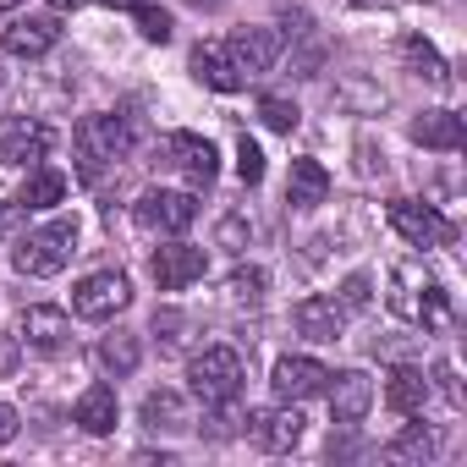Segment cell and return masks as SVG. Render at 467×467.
Listing matches in <instances>:
<instances>
[{"label":"cell","instance_id":"obj_22","mask_svg":"<svg viewBox=\"0 0 467 467\" xmlns=\"http://www.w3.org/2000/svg\"><path fill=\"white\" fill-rule=\"evenodd\" d=\"M116 390L110 385H88L83 396H78V407H72V423L83 429V434H110L116 429Z\"/></svg>","mask_w":467,"mask_h":467},{"label":"cell","instance_id":"obj_15","mask_svg":"<svg viewBox=\"0 0 467 467\" xmlns=\"http://www.w3.org/2000/svg\"><path fill=\"white\" fill-rule=\"evenodd\" d=\"M165 154H171V165H176L192 187H209V182H214V171H220L214 143H209V138H198V132H171V138H165Z\"/></svg>","mask_w":467,"mask_h":467},{"label":"cell","instance_id":"obj_18","mask_svg":"<svg viewBox=\"0 0 467 467\" xmlns=\"http://www.w3.org/2000/svg\"><path fill=\"white\" fill-rule=\"evenodd\" d=\"M429 379H423V368H412V363H401V368H390L385 374V407L396 412V418H418L423 412V401H429Z\"/></svg>","mask_w":467,"mask_h":467},{"label":"cell","instance_id":"obj_10","mask_svg":"<svg viewBox=\"0 0 467 467\" xmlns=\"http://www.w3.org/2000/svg\"><path fill=\"white\" fill-rule=\"evenodd\" d=\"M50 154V127L34 116H6L0 121V165H39Z\"/></svg>","mask_w":467,"mask_h":467},{"label":"cell","instance_id":"obj_7","mask_svg":"<svg viewBox=\"0 0 467 467\" xmlns=\"http://www.w3.org/2000/svg\"><path fill=\"white\" fill-rule=\"evenodd\" d=\"M138 225L143 231H160V237H182V231L198 220V198L192 192H171V187H149L138 198Z\"/></svg>","mask_w":467,"mask_h":467},{"label":"cell","instance_id":"obj_12","mask_svg":"<svg viewBox=\"0 0 467 467\" xmlns=\"http://www.w3.org/2000/svg\"><path fill=\"white\" fill-rule=\"evenodd\" d=\"M225 56H231V67L243 72V83L248 78H265L281 61V34L275 28H243L237 39H225Z\"/></svg>","mask_w":467,"mask_h":467},{"label":"cell","instance_id":"obj_27","mask_svg":"<svg viewBox=\"0 0 467 467\" xmlns=\"http://www.w3.org/2000/svg\"><path fill=\"white\" fill-rule=\"evenodd\" d=\"M143 423L149 429H187V407H182V396L176 390H149L143 396Z\"/></svg>","mask_w":467,"mask_h":467},{"label":"cell","instance_id":"obj_26","mask_svg":"<svg viewBox=\"0 0 467 467\" xmlns=\"http://www.w3.org/2000/svg\"><path fill=\"white\" fill-rule=\"evenodd\" d=\"M401 61H407L418 78H429V83H451V67H445V56H440L429 39H418V34H407V39H401Z\"/></svg>","mask_w":467,"mask_h":467},{"label":"cell","instance_id":"obj_19","mask_svg":"<svg viewBox=\"0 0 467 467\" xmlns=\"http://www.w3.org/2000/svg\"><path fill=\"white\" fill-rule=\"evenodd\" d=\"M412 143H423V149H440V154H456V149L467 143V132H462V116H456V110H423V116L412 121Z\"/></svg>","mask_w":467,"mask_h":467},{"label":"cell","instance_id":"obj_25","mask_svg":"<svg viewBox=\"0 0 467 467\" xmlns=\"http://www.w3.org/2000/svg\"><path fill=\"white\" fill-rule=\"evenodd\" d=\"M138 358H143V347H138V336H132V330L105 336V341H99V352H94V363H99L110 379H127V374L138 368Z\"/></svg>","mask_w":467,"mask_h":467},{"label":"cell","instance_id":"obj_35","mask_svg":"<svg viewBox=\"0 0 467 467\" xmlns=\"http://www.w3.org/2000/svg\"><path fill=\"white\" fill-rule=\"evenodd\" d=\"M440 379H445V396L462 407V385H456V368H451V363H440Z\"/></svg>","mask_w":467,"mask_h":467},{"label":"cell","instance_id":"obj_14","mask_svg":"<svg viewBox=\"0 0 467 467\" xmlns=\"http://www.w3.org/2000/svg\"><path fill=\"white\" fill-rule=\"evenodd\" d=\"M270 385H275L281 401H308V396H325L330 368H325L319 358H281L275 374H270Z\"/></svg>","mask_w":467,"mask_h":467},{"label":"cell","instance_id":"obj_11","mask_svg":"<svg viewBox=\"0 0 467 467\" xmlns=\"http://www.w3.org/2000/svg\"><path fill=\"white\" fill-rule=\"evenodd\" d=\"M203 270H209V259H203V248H192V243H165V248L154 254V265H149V275H154L160 292H182V286L203 281Z\"/></svg>","mask_w":467,"mask_h":467},{"label":"cell","instance_id":"obj_34","mask_svg":"<svg viewBox=\"0 0 467 467\" xmlns=\"http://www.w3.org/2000/svg\"><path fill=\"white\" fill-rule=\"evenodd\" d=\"M6 440H17V412L0 401V445H6Z\"/></svg>","mask_w":467,"mask_h":467},{"label":"cell","instance_id":"obj_9","mask_svg":"<svg viewBox=\"0 0 467 467\" xmlns=\"http://www.w3.org/2000/svg\"><path fill=\"white\" fill-rule=\"evenodd\" d=\"M243 434L259 451H292L303 440V412H297V401L292 407H259V412L243 418Z\"/></svg>","mask_w":467,"mask_h":467},{"label":"cell","instance_id":"obj_24","mask_svg":"<svg viewBox=\"0 0 467 467\" xmlns=\"http://www.w3.org/2000/svg\"><path fill=\"white\" fill-rule=\"evenodd\" d=\"M434 451H440V434L423 429V423H407V429L385 445V462H396V467H418V462H429Z\"/></svg>","mask_w":467,"mask_h":467},{"label":"cell","instance_id":"obj_1","mask_svg":"<svg viewBox=\"0 0 467 467\" xmlns=\"http://www.w3.org/2000/svg\"><path fill=\"white\" fill-rule=\"evenodd\" d=\"M390 314L423 330H445L451 325V292L423 270V265H396L390 270Z\"/></svg>","mask_w":467,"mask_h":467},{"label":"cell","instance_id":"obj_39","mask_svg":"<svg viewBox=\"0 0 467 467\" xmlns=\"http://www.w3.org/2000/svg\"><path fill=\"white\" fill-rule=\"evenodd\" d=\"M187 6H203V12H214V6H225V0H187Z\"/></svg>","mask_w":467,"mask_h":467},{"label":"cell","instance_id":"obj_28","mask_svg":"<svg viewBox=\"0 0 467 467\" xmlns=\"http://www.w3.org/2000/svg\"><path fill=\"white\" fill-rule=\"evenodd\" d=\"M265 286H270V275H265L259 265H248V270H231L225 297L237 303V308H259V303H265Z\"/></svg>","mask_w":467,"mask_h":467},{"label":"cell","instance_id":"obj_21","mask_svg":"<svg viewBox=\"0 0 467 467\" xmlns=\"http://www.w3.org/2000/svg\"><path fill=\"white\" fill-rule=\"evenodd\" d=\"M192 78H198L203 88H214V94H237V88H243V72L231 67L225 45H198V50H192Z\"/></svg>","mask_w":467,"mask_h":467},{"label":"cell","instance_id":"obj_23","mask_svg":"<svg viewBox=\"0 0 467 467\" xmlns=\"http://www.w3.org/2000/svg\"><path fill=\"white\" fill-rule=\"evenodd\" d=\"M61 198H67V176L56 165H34L23 192H17V209H56Z\"/></svg>","mask_w":467,"mask_h":467},{"label":"cell","instance_id":"obj_29","mask_svg":"<svg viewBox=\"0 0 467 467\" xmlns=\"http://www.w3.org/2000/svg\"><path fill=\"white\" fill-rule=\"evenodd\" d=\"M259 116H265L270 132H292V127L303 121V110H297L292 99H281V94H265V99H259Z\"/></svg>","mask_w":467,"mask_h":467},{"label":"cell","instance_id":"obj_2","mask_svg":"<svg viewBox=\"0 0 467 467\" xmlns=\"http://www.w3.org/2000/svg\"><path fill=\"white\" fill-rule=\"evenodd\" d=\"M138 143V121L121 116V110H105V116H83L78 121V171L83 176H99L110 160L132 154Z\"/></svg>","mask_w":467,"mask_h":467},{"label":"cell","instance_id":"obj_40","mask_svg":"<svg viewBox=\"0 0 467 467\" xmlns=\"http://www.w3.org/2000/svg\"><path fill=\"white\" fill-rule=\"evenodd\" d=\"M0 12H17V0H0Z\"/></svg>","mask_w":467,"mask_h":467},{"label":"cell","instance_id":"obj_41","mask_svg":"<svg viewBox=\"0 0 467 467\" xmlns=\"http://www.w3.org/2000/svg\"><path fill=\"white\" fill-rule=\"evenodd\" d=\"M50 6H78V0H50Z\"/></svg>","mask_w":467,"mask_h":467},{"label":"cell","instance_id":"obj_16","mask_svg":"<svg viewBox=\"0 0 467 467\" xmlns=\"http://www.w3.org/2000/svg\"><path fill=\"white\" fill-rule=\"evenodd\" d=\"M23 336V347H34V352H61L67 341H72V319L61 314V308H50V303H34L28 314H23V325H17Z\"/></svg>","mask_w":467,"mask_h":467},{"label":"cell","instance_id":"obj_17","mask_svg":"<svg viewBox=\"0 0 467 467\" xmlns=\"http://www.w3.org/2000/svg\"><path fill=\"white\" fill-rule=\"evenodd\" d=\"M297 330L308 336V341H341V330H347V308H341V297H303L297 303Z\"/></svg>","mask_w":467,"mask_h":467},{"label":"cell","instance_id":"obj_38","mask_svg":"<svg viewBox=\"0 0 467 467\" xmlns=\"http://www.w3.org/2000/svg\"><path fill=\"white\" fill-rule=\"evenodd\" d=\"M99 6H110V12H132L138 0H99Z\"/></svg>","mask_w":467,"mask_h":467},{"label":"cell","instance_id":"obj_5","mask_svg":"<svg viewBox=\"0 0 467 467\" xmlns=\"http://www.w3.org/2000/svg\"><path fill=\"white\" fill-rule=\"evenodd\" d=\"M390 225H396V237L412 243V248H451L456 243V225L434 203H418V198H396L390 203Z\"/></svg>","mask_w":467,"mask_h":467},{"label":"cell","instance_id":"obj_37","mask_svg":"<svg viewBox=\"0 0 467 467\" xmlns=\"http://www.w3.org/2000/svg\"><path fill=\"white\" fill-rule=\"evenodd\" d=\"M12 231V203H0V237Z\"/></svg>","mask_w":467,"mask_h":467},{"label":"cell","instance_id":"obj_33","mask_svg":"<svg viewBox=\"0 0 467 467\" xmlns=\"http://www.w3.org/2000/svg\"><path fill=\"white\" fill-rule=\"evenodd\" d=\"M220 243H225V248H248V225H243V214H225V220H220Z\"/></svg>","mask_w":467,"mask_h":467},{"label":"cell","instance_id":"obj_20","mask_svg":"<svg viewBox=\"0 0 467 467\" xmlns=\"http://www.w3.org/2000/svg\"><path fill=\"white\" fill-rule=\"evenodd\" d=\"M330 198V171L319 160H292V176H286V203L292 209H319Z\"/></svg>","mask_w":467,"mask_h":467},{"label":"cell","instance_id":"obj_32","mask_svg":"<svg viewBox=\"0 0 467 467\" xmlns=\"http://www.w3.org/2000/svg\"><path fill=\"white\" fill-rule=\"evenodd\" d=\"M374 303V281L368 275H347L341 281V308H368Z\"/></svg>","mask_w":467,"mask_h":467},{"label":"cell","instance_id":"obj_36","mask_svg":"<svg viewBox=\"0 0 467 467\" xmlns=\"http://www.w3.org/2000/svg\"><path fill=\"white\" fill-rule=\"evenodd\" d=\"M12 363H17V347H12V341H0V374H6Z\"/></svg>","mask_w":467,"mask_h":467},{"label":"cell","instance_id":"obj_30","mask_svg":"<svg viewBox=\"0 0 467 467\" xmlns=\"http://www.w3.org/2000/svg\"><path fill=\"white\" fill-rule=\"evenodd\" d=\"M132 17H138V34L149 39V45H165L171 39V12H160V6H143V0H138V6H132Z\"/></svg>","mask_w":467,"mask_h":467},{"label":"cell","instance_id":"obj_8","mask_svg":"<svg viewBox=\"0 0 467 467\" xmlns=\"http://www.w3.org/2000/svg\"><path fill=\"white\" fill-rule=\"evenodd\" d=\"M56 45H61V17L56 12H28V17H12L6 28H0V50L23 56V61L50 56Z\"/></svg>","mask_w":467,"mask_h":467},{"label":"cell","instance_id":"obj_6","mask_svg":"<svg viewBox=\"0 0 467 467\" xmlns=\"http://www.w3.org/2000/svg\"><path fill=\"white\" fill-rule=\"evenodd\" d=\"M132 303V281L121 270H94L72 286V314L78 319H116Z\"/></svg>","mask_w":467,"mask_h":467},{"label":"cell","instance_id":"obj_13","mask_svg":"<svg viewBox=\"0 0 467 467\" xmlns=\"http://www.w3.org/2000/svg\"><path fill=\"white\" fill-rule=\"evenodd\" d=\"M330 423H341V429H352V423H363V412L374 407V379L363 374V368H347V374H330Z\"/></svg>","mask_w":467,"mask_h":467},{"label":"cell","instance_id":"obj_4","mask_svg":"<svg viewBox=\"0 0 467 467\" xmlns=\"http://www.w3.org/2000/svg\"><path fill=\"white\" fill-rule=\"evenodd\" d=\"M187 379H192V396H198L203 407H231V401L243 396L248 368H243V352H237V347H203V352L187 363Z\"/></svg>","mask_w":467,"mask_h":467},{"label":"cell","instance_id":"obj_31","mask_svg":"<svg viewBox=\"0 0 467 467\" xmlns=\"http://www.w3.org/2000/svg\"><path fill=\"white\" fill-rule=\"evenodd\" d=\"M237 176L254 187V182H265V149L254 143V138H237Z\"/></svg>","mask_w":467,"mask_h":467},{"label":"cell","instance_id":"obj_42","mask_svg":"<svg viewBox=\"0 0 467 467\" xmlns=\"http://www.w3.org/2000/svg\"><path fill=\"white\" fill-rule=\"evenodd\" d=\"M358 6H374V0H358Z\"/></svg>","mask_w":467,"mask_h":467},{"label":"cell","instance_id":"obj_3","mask_svg":"<svg viewBox=\"0 0 467 467\" xmlns=\"http://www.w3.org/2000/svg\"><path fill=\"white\" fill-rule=\"evenodd\" d=\"M72 254H78V220H50L12 243L17 275H61L72 265Z\"/></svg>","mask_w":467,"mask_h":467}]
</instances>
